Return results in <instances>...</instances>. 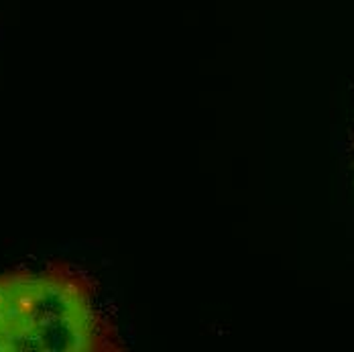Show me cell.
<instances>
[{
    "label": "cell",
    "instance_id": "6da1fadb",
    "mask_svg": "<svg viewBox=\"0 0 354 352\" xmlns=\"http://www.w3.org/2000/svg\"><path fill=\"white\" fill-rule=\"evenodd\" d=\"M92 289L66 269L0 275V352L102 349Z\"/></svg>",
    "mask_w": 354,
    "mask_h": 352
}]
</instances>
